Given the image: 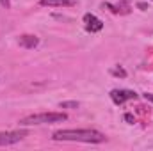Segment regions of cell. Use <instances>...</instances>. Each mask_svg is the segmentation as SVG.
Returning a JSON list of instances; mask_svg holds the SVG:
<instances>
[{
	"instance_id": "1",
	"label": "cell",
	"mask_w": 153,
	"mask_h": 151,
	"mask_svg": "<svg viewBox=\"0 0 153 151\" xmlns=\"http://www.w3.org/2000/svg\"><path fill=\"white\" fill-rule=\"evenodd\" d=\"M53 141H64V142H87V144H102L107 141L105 133L93 130V128H84V130H57L52 135Z\"/></svg>"
},
{
	"instance_id": "2",
	"label": "cell",
	"mask_w": 153,
	"mask_h": 151,
	"mask_svg": "<svg viewBox=\"0 0 153 151\" xmlns=\"http://www.w3.org/2000/svg\"><path fill=\"white\" fill-rule=\"evenodd\" d=\"M68 115L64 112H41L30 114L20 119V126H36V124H52V123H62Z\"/></svg>"
},
{
	"instance_id": "3",
	"label": "cell",
	"mask_w": 153,
	"mask_h": 151,
	"mask_svg": "<svg viewBox=\"0 0 153 151\" xmlns=\"http://www.w3.org/2000/svg\"><path fill=\"white\" fill-rule=\"evenodd\" d=\"M27 135H29L27 130H20V132H0V146L16 144L20 141H23Z\"/></svg>"
},
{
	"instance_id": "4",
	"label": "cell",
	"mask_w": 153,
	"mask_h": 151,
	"mask_svg": "<svg viewBox=\"0 0 153 151\" xmlns=\"http://www.w3.org/2000/svg\"><path fill=\"white\" fill-rule=\"evenodd\" d=\"M139 94L135 91H130V89H112L111 91V100L114 101L116 105H123L125 101L128 100H137Z\"/></svg>"
},
{
	"instance_id": "5",
	"label": "cell",
	"mask_w": 153,
	"mask_h": 151,
	"mask_svg": "<svg viewBox=\"0 0 153 151\" xmlns=\"http://www.w3.org/2000/svg\"><path fill=\"white\" fill-rule=\"evenodd\" d=\"M84 27L87 32H100L103 29V21L100 18H96L94 14L87 13V14H84Z\"/></svg>"
},
{
	"instance_id": "6",
	"label": "cell",
	"mask_w": 153,
	"mask_h": 151,
	"mask_svg": "<svg viewBox=\"0 0 153 151\" xmlns=\"http://www.w3.org/2000/svg\"><path fill=\"white\" fill-rule=\"evenodd\" d=\"M18 43H20V46H23V48H36L39 44V39L36 36H32V34H22L20 39H18Z\"/></svg>"
},
{
	"instance_id": "7",
	"label": "cell",
	"mask_w": 153,
	"mask_h": 151,
	"mask_svg": "<svg viewBox=\"0 0 153 151\" xmlns=\"http://www.w3.org/2000/svg\"><path fill=\"white\" fill-rule=\"evenodd\" d=\"M39 4L45 7H71L76 0H39Z\"/></svg>"
},
{
	"instance_id": "8",
	"label": "cell",
	"mask_w": 153,
	"mask_h": 151,
	"mask_svg": "<svg viewBox=\"0 0 153 151\" xmlns=\"http://www.w3.org/2000/svg\"><path fill=\"white\" fill-rule=\"evenodd\" d=\"M78 101H62L61 103V109H78Z\"/></svg>"
},
{
	"instance_id": "9",
	"label": "cell",
	"mask_w": 153,
	"mask_h": 151,
	"mask_svg": "<svg viewBox=\"0 0 153 151\" xmlns=\"http://www.w3.org/2000/svg\"><path fill=\"white\" fill-rule=\"evenodd\" d=\"M111 73H112L114 76H121V78H125V76H126V71H125L123 68H112V70H111Z\"/></svg>"
},
{
	"instance_id": "10",
	"label": "cell",
	"mask_w": 153,
	"mask_h": 151,
	"mask_svg": "<svg viewBox=\"0 0 153 151\" xmlns=\"http://www.w3.org/2000/svg\"><path fill=\"white\" fill-rule=\"evenodd\" d=\"M125 121L130 123V124H134V123H135V117H134L132 114H125Z\"/></svg>"
},
{
	"instance_id": "11",
	"label": "cell",
	"mask_w": 153,
	"mask_h": 151,
	"mask_svg": "<svg viewBox=\"0 0 153 151\" xmlns=\"http://www.w3.org/2000/svg\"><path fill=\"white\" fill-rule=\"evenodd\" d=\"M0 4H2V7H5V9L11 7V0H0Z\"/></svg>"
},
{
	"instance_id": "12",
	"label": "cell",
	"mask_w": 153,
	"mask_h": 151,
	"mask_svg": "<svg viewBox=\"0 0 153 151\" xmlns=\"http://www.w3.org/2000/svg\"><path fill=\"white\" fill-rule=\"evenodd\" d=\"M144 98H146L148 101H152V103H153V93H144Z\"/></svg>"
}]
</instances>
